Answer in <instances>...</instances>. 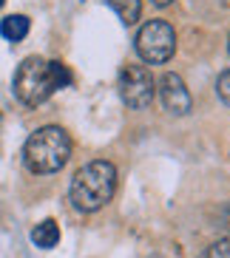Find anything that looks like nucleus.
<instances>
[{"label": "nucleus", "mask_w": 230, "mask_h": 258, "mask_svg": "<svg viewBox=\"0 0 230 258\" xmlns=\"http://www.w3.org/2000/svg\"><path fill=\"white\" fill-rule=\"evenodd\" d=\"M117 88H120V97L128 108H148L153 102V94H156L151 71L142 66H125L120 71Z\"/></svg>", "instance_id": "5"}, {"label": "nucleus", "mask_w": 230, "mask_h": 258, "mask_svg": "<svg viewBox=\"0 0 230 258\" xmlns=\"http://www.w3.org/2000/svg\"><path fill=\"white\" fill-rule=\"evenodd\" d=\"M153 6H170V3H174V0H151Z\"/></svg>", "instance_id": "14"}, {"label": "nucleus", "mask_w": 230, "mask_h": 258, "mask_svg": "<svg viewBox=\"0 0 230 258\" xmlns=\"http://www.w3.org/2000/svg\"><path fill=\"white\" fill-rule=\"evenodd\" d=\"M199 258H230V238H219V241H213Z\"/></svg>", "instance_id": "11"}, {"label": "nucleus", "mask_w": 230, "mask_h": 258, "mask_svg": "<svg viewBox=\"0 0 230 258\" xmlns=\"http://www.w3.org/2000/svg\"><path fill=\"white\" fill-rule=\"evenodd\" d=\"M71 156V137L60 125L37 128L26 139L23 162L31 173H57Z\"/></svg>", "instance_id": "2"}, {"label": "nucleus", "mask_w": 230, "mask_h": 258, "mask_svg": "<svg viewBox=\"0 0 230 258\" xmlns=\"http://www.w3.org/2000/svg\"><path fill=\"white\" fill-rule=\"evenodd\" d=\"M216 94L222 99L224 105H230V69L219 74V83H216Z\"/></svg>", "instance_id": "12"}, {"label": "nucleus", "mask_w": 230, "mask_h": 258, "mask_svg": "<svg viewBox=\"0 0 230 258\" xmlns=\"http://www.w3.org/2000/svg\"><path fill=\"white\" fill-rule=\"evenodd\" d=\"M222 227H224V230H227V233H230V205H227V207H224V210H222Z\"/></svg>", "instance_id": "13"}, {"label": "nucleus", "mask_w": 230, "mask_h": 258, "mask_svg": "<svg viewBox=\"0 0 230 258\" xmlns=\"http://www.w3.org/2000/svg\"><path fill=\"white\" fill-rule=\"evenodd\" d=\"M105 3L114 9L117 17H120L125 26H134L139 20V12H142V3H139V0H105Z\"/></svg>", "instance_id": "9"}, {"label": "nucleus", "mask_w": 230, "mask_h": 258, "mask_svg": "<svg viewBox=\"0 0 230 258\" xmlns=\"http://www.w3.org/2000/svg\"><path fill=\"white\" fill-rule=\"evenodd\" d=\"M177 51V31L165 20H151L137 34V54L151 66L168 62Z\"/></svg>", "instance_id": "4"}, {"label": "nucleus", "mask_w": 230, "mask_h": 258, "mask_svg": "<svg viewBox=\"0 0 230 258\" xmlns=\"http://www.w3.org/2000/svg\"><path fill=\"white\" fill-rule=\"evenodd\" d=\"M117 190V167L105 159L88 162L74 173L71 179V202L77 210L83 213H97L111 202Z\"/></svg>", "instance_id": "1"}, {"label": "nucleus", "mask_w": 230, "mask_h": 258, "mask_svg": "<svg viewBox=\"0 0 230 258\" xmlns=\"http://www.w3.org/2000/svg\"><path fill=\"white\" fill-rule=\"evenodd\" d=\"M0 6H3V0H0Z\"/></svg>", "instance_id": "16"}, {"label": "nucleus", "mask_w": 230, "mask_h": 258, "mask_svg": "<svg viewBox=\"0 0 230 258\" xmlns=\"http://www.w3.org/2000/svg\"><path fill=\"white\" fill-rule=\"evenodd\" d=\"M0 34L6 40H12V43H17V40H23L26 34H29V17L23 15H9L3 23H0Z\"/></svg>", "instance_id": "8"}, {"label": "nucleus", "mask_w": 230, "mask_h": 258, "mask_svg": "<svg viewBox=\"0 0 230 258\" xmlns=\"http://www.w3.org/2000/svg\"><path fill=\"white\" fill-rule=\"evenodd\" d=\"M48 71H51L54 88H66V85H71V71L66 69L60 60H51V62H48Z\"/></svg>", "instance_id": "10"}, {"label": "nucleus", "mask_w": 230, "mask_h": 258, "mask_svg": "<svg viewBox=\"0 0 230 258\" xmlns=\"http://www.w3.org/2000/svg\"><path fill=\"white\" fill-rule=\"evenodd\" d=\"M159 97H162V105L165 111L174 116H185L188 111L193 108V99H191V91L179 74H162L159 80Z\"/></svg>", "instance_id": "6"}, {"label": "nucleus", "mask_w": 230, "mask_h": 258, "mask_svg": "<svg viewBox=\"0 0 230 258\" xmlns=\"http://www.w3.org/2000/svg\"><path fill=\"white\" fill-rule=\"evenodd\" d=\"M227 48H230V40H227Z\"/></svg>", "instance_id": "15"}, {"label": "nucleus", "mask_w": 230, "mask_h": 258, "mask_svg": "<svg viewBox=\"0 0 230 258\" xmlns=\"http://www.w3.org/2000/svg\"><path fill=\"white\" fill-rule=\"evenodd\" d=\"M15 97L23 102V105L37 108L43 105L48 97H51L57 88H54L51 71H48V62L43 57H26L15 71Z\"/></svg>", "instance_id": "3"}, {"label": "nucleus", "mask_w": 230, "mask_h": 258, "mask_svg": "<svg viewBox=\"0 0 230 258\" xmlns=\"http://www.w3.org/2000/svg\"><path fill=\"white\" fill-rule=\"evenodd\" d=\"M31 241L37 244L40 250H51V247H57V241H60V227H57V221L54 219L40 221L37 227L31 230Z\"/></svg>", "instance_id": "7"}]
</instances>
